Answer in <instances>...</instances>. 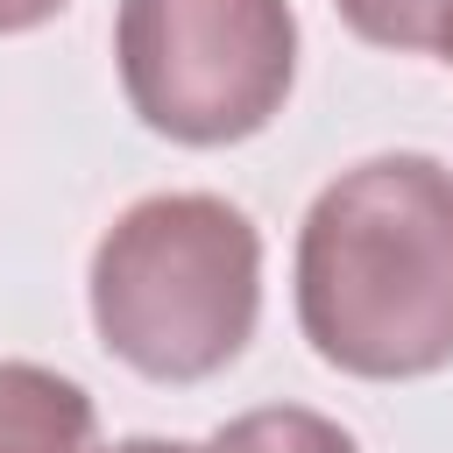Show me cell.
I'll return each mask as SVG.
<instances>
[{
    "mask_svg": "<svg viewBox=\"0 0 453 453\" xmlns=\"http://www.w3.org/2000/svg\"><path fill=\"white\" fill-rule=\"evenodd\" d=\"M297 326L361 382H418L453 361V170L396 149L340 170L297 226Z\"/></svg>",
    "mask_w": 453,
    "mask_h": 453,
    "instance_id": "obj_1",
    "label": "cell"
},
{
    "mask_svg": "<svg viewBox=\"0 0 453 453\" xmlns=\"http://www.w3.org/2000/svg\"><path fill=\"white\" fill-rule=\"evenodd\" d=\"M92 333L149 382H205L255 340L262 234L219 191H149L92 248Z\"/></svg>",
    "mask_w": 453,
    "mask_h": 453,
    "instance_id": "obj_2",
    "label": "cell"
},
{
    "mask_svg": "<svg viewBox=\"0 0 453 453\" xmlns=\"http://www.w3.org/2000/svg\"><path fill=\"white\" fill-rule=\"evenodd\" d=\"M113 64L134 120L184 149L262 134L297 78L290 0H120Z\"/></svg>",
    "mask_w": 453,
    "mask_h": 453,
    "instance_id": "obj_3",
    "label": "cell"
},
{
    "mask_svg": "<svg viewBox=\"0 0 453 453\" xmlns=\"http://www.w3.org/2000/svg\"><path fill=\"white\" fill-rule=\"evenodd\" d=\"M99 411L85 382L42 361H0V453H92Z\"/></svg>",
    "mask_w": 453,
    "mask_h": 453,
    "instance_id": "obj_4",
    "label": "cell"
},
{
    "mask_svg": "<svg viewBox=\"0 0 453 453\" xmlns=\"http://www.w3.org/2000/svg\"><path fill=\"white\" fill-rule=\"evenodd\" d=\"M212 453H361L354 432L326 411L304 403H269V411H241L212 432Z\"/></svg>",
    "mask_w": 453,
    "mask_h": 453,
    "instance_id": "obj_5",
    "label": "cell"
},
{
    "mask_svg": "<svg viewBox=\"0 0 453 453\" xmlns=\"http://www.w3.org/2000/svg\"><path fill=\"white\" fill-rule=\"evenodd\" d=\"M340 21L375 50H439L453 0H333Z\"/></svg>",
    "mask_w": 453,
    "mask_h": 453,
    "instance_id": "obj_6",
    "label": "cell"
},
{
    "mask_svg": "<svg viewBox=\"0 0 453 453\" xmlns=\"http://www.w3.org/2000/svg\"><path fill=\"white\" fill-rule=\"evenodd\" d=\"M71 0H0V35H28L42 21H57Z\"/></svg>",
    "mask_w": 453,
    "mask_h": 453,
    "instance_id": "obj_7",
    "label": "cell"
},
{
    "mask_svg": "<svg viewBox=\"0 0 453 453\" xmlns=\"http://www.w3.org/2000/svg\"><path fill=\"white\" fill-rule=\"evenodd\" d=\"M106 453H212V439H205V446H191V439H120V446H106Z\"/></svg>",
    "mask_w": 453,
    "mask_h": 453,
    "instance_id": "obj_8",
    "label": "cell"
},
{
    "mask_svg": "<svg viewBox=\"0 0 453 453\" xmlns=\"http://www.w3.org/2000/svg\"><path fill=\"white\" fill-rule=\"evenodd\" d=\"M439 57H446V64H453V21H446V35H439Z\"/></svg>",
    "mask_w": 453,
    "mask_h": 453,
    "instance_id": "obj_9",
    "label": "cell"
}]
</instances>
